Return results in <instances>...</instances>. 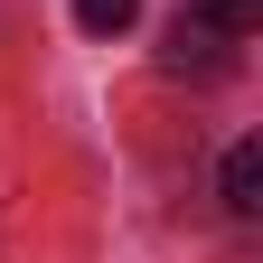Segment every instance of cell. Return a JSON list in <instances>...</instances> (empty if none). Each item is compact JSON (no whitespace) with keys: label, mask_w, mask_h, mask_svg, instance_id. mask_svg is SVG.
<instances>
[{"label":"cell","mask_w":263,"mask_h":263,"mask_svg":"<svg viewBox=\"0 0 263 263\" xmlns=\"http://www.w3.org/2000/svg\"><path fill=\"white\" fill-rule=\"evenodd\" d=\"M132 19H141V0H76V28H85V38H122Z\"/></svg>","instance_id":"cell-3"},{"label":"cell","mask_w":263,"mask_h":263,"mask_svg":"<svg viewBox=\"0 0 263 263\" xmlns=\"http://www.w3.org/2000/svg\"><path fill=\"white\" fill-rule=\"evenodd\" d=\"M226 216H263V141L226 151Z\"/></svg>","instance_id":"cell-2"},{"label":"cell","mask_w":263,"mask_h":263,"mask_svg":"<svg viewBox=\"0 0 263 263\" xmlns=\"http://www.w3.org/2000/svg\"><path fill=\"white\" fill-rule=\"evenodd\" d=\"M197 19H207V28H226V38H245V28L263 19V0H197Z\"/></svg>","instance_id":"cell-4"},{"label":"cell","mask_w":263,"mask_h":263,"mask_svg":"<svg viewBox=\"0 0 263 263\" xmlns=\"http://www.w3.org/2000/svg\"><path fill=\"white\" fill-rule=\"evenodd\" d=\"M160 66H170V76H226V66H235V38L207 28L197 10H179L170 28H160Z\"/></svg>","instance_id":"cell-1"}]
</instances>
